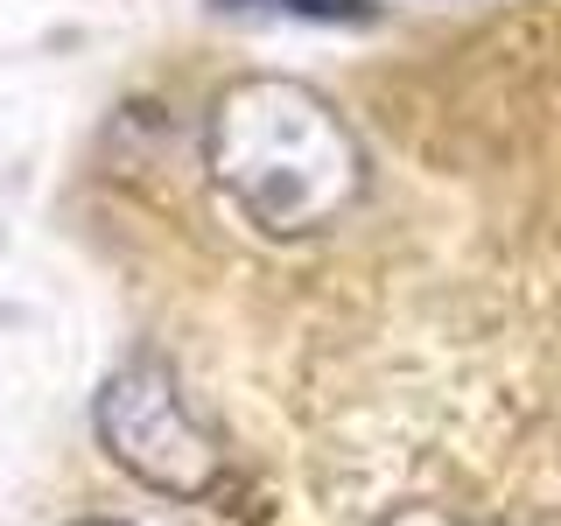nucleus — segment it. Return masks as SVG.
<instances>
[{"mask_svg":"<svg viewBox=\"0 0 561 526\" xmlns=\"http://www.w3.org/2000/svg\"><path fill=\"white\" fill-rule=\"evenodd\" d=\"M92 428L105 456L127 470L134 484L148 491H169V499H210L225 478V456H218V435L197 421L190 393L175 386V373L154 351L113 365L92 400Z\"/></svg>","mask_w":561,"mask_h":526,"instance_id":"2","label":"nucleus"},{"mask_svg":"<svg viewBox=\"0 0 561 526\" xmlns=\"http://www.w3.org/2000/svg\"><path fill=\"white\" fill-rule=\"evenodd\" d=\"M218 14H280V22H316V28H365L379 22V0H210Z\"/></svg>","mask_w":561,"mask_h":526,"instance_id":"3","label":"nucleus"},{"mask_svg":"<svg viewBox=\"0 0 561 526\" xmlns=\"http://www.w3.org/2000/svg\"><path fill=\"white\" fill-rule=\"evenodd\" d=\"M78 526H113V519H78Z\"/></svg>","mask_w":561,"mask_h":526,"instance_id":"4","label":"nucleus"},{"mask_svg":"<svg viewBox=\"0 0 561 526\" xmlns=\"http://www.w3.org/2000/svg\"><path fill=\"white\" fill-rule=\"evenodd\" d=\"M210 183L232 197L245 225L302 239L358 204L365 155L337 105L295 78H245L210 113Z\"/></svg>","mask_w":561,"mask_h":526,"instance_id":"1","label":"nucleus"}]
</instances>
